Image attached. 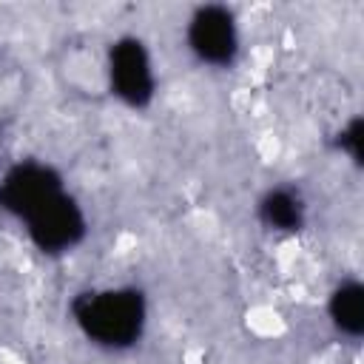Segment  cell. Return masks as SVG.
Wrapping results in <instances>:
<instances>
[{
    "instance_id": "cell-2",
    "label": "cell",
    "mask_w": 364,
    "mask_h": 364,
    "mask_svg": "<svg viewBox=\"0 0 364 364\" xmlns=\"http://www.w3.org/2000/svg\"><path fill=\"white\" fill-rule=\"evenodd\" d=\"M23 225L31 245L46 256H63L74 250L88 233L85 213L68 191H60L57 196L43 202L23 219Z\"/></svg>"
},
{
    "instance_id": "cell-5",
    "label": "cell",
    "mask_w": 364,
    "mask_h": 364,
    "mask_svg": "<svg viewBox=\"0 0 364 364\" xmlns=\"http://www.w3.org/2000/svg\"><path fill=\"white\" fill-rule=\"evenodd\" d=\"M185 40L199 63L213 68L233 65L239 54V28L233 11L225 6H199L188 20Z\"/></svg>"
},
{
    "instance_id": "cell-4",
    "label": "cell",
    "mask_w": 364,
    "mask_h": 364,
    "mask_svg": "<svg viewBox=\"0 0 364 364\" xmlns=\"http://www.w3.org/2000/svg\"><path fill=\"white\" fill-rule=\"evenodd\" d=\"M60 191H65V185L57 168L40 159H23L0 176V210L23 222Z\"/></svg>"
},
{
    "instance_id": "cell-8",
    "label": "cell",
    "mask_w": 364,
    "mask_h": 364,
    "mask_svg": "<svg viewBox=\"0 0 364 364\" xmlns=\"http://www.w3.org/2000/svg\"><path fill=\"white\" fill-rule=\"evenodd\" d=\"M336 145L355 162V165H361V145H364V119L355 114L341 131H338V139H336Z\"/></svg>"
},
{
    "instance_id": "cell-3",
    "label": "cell",
    "mask_w": 364,
    "mask_h": 364,
    "mask_svg": "<svg viewBox=\"0 0 364 364\" xmlns=\"http://www.w3.org/2000/svg\"><path fill=\"white\" fill-rule=\"evenodd\" d=\"M108 85L117 100L128 108H148L156 94V77L151 54L139 37H119L108 48Z\"/></svg>"
},
{
    "instance_id": "cell-7",
    "label": "cell",
    "mask_w": 364,
    "mask_h": 364,
    "mask_svg": "<svg viewBox=\"0 0 364 364\" xmlns=\"http://www.w3.org/2000/svg\"><path fill=\"white\" fill-rule=\"evenodd\" d=\"M327 316L333 327L347 338L364 336V284L358 279L341 282L327 301Z\"/></svg>"
},
{
    "instance_id": "cell-6",
    "label": "cell",
    "mask_w": 364,
    "mask_h": 364,
    "mask_svg": "<svg viewBox=\"0 0 364 364\" xmlns=\"http://www.w3.org/2000/svg\"><path fill=\"white\" fill-rule=\"evenodd\" d=\"M259 222L276 233H299L307 222V208L304 199L299 196V191L293 188H270L262 199H259Z\"/></svg>"
},
{
    "instance_id": "cell-1",
    "label": "cell",
    "mask_w": 364,
    "mask_h": 364,
    "mask_svg": "<svg viewBox=\"0 0 364 364\" xmlns=\"http://www.w3.org/2000/svg\"><path fill=\"white\" fill-rule=\"evenodd\" d=\"M71 316L82 336L105 350L134 347L148 321V301L139 287H102L74 296Z\"/></svg>"
}]
</instances>
